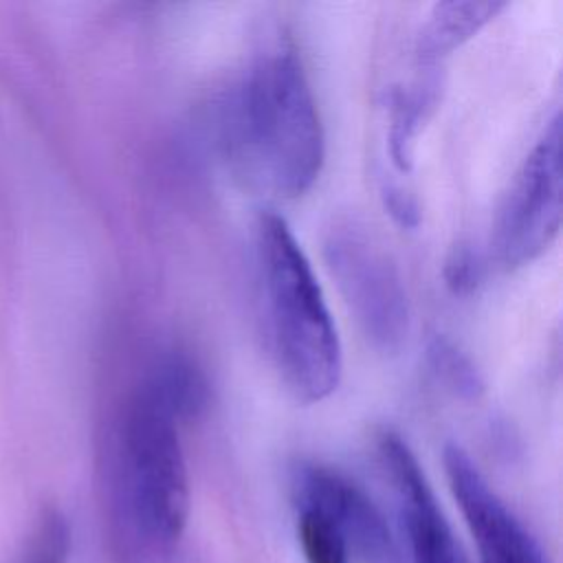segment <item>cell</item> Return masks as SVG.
Returning a JSON list of instances; mask_svg holds the SVG:
<instances>
[{"mask_svg": "<svg viewBox=\"0 0 563 563\" xmlns=\"http://www.w3.org/2000/svg\"><path fill=\"white\" fill-rule=\"evenodd\" d=\"M73 530L66 515L51 506L44 508L24 537L13 563H68Z\"/></svg>", "mask_w": 563, "mask_h": 563, "instance_id": "cell-12", "label": "cell"}, {"mask_svg": "<svg viewBox=\"0 0 563 563\" xmlns=\"http://www.w3.org/2000/svg\"><path fill=\"white\" fill-rule=\"evenodd\" d=\"M292 495L295 504L321 510L365 563H400L383 512L347 475L325 464L303 462L292 473Z\"/></svg>", "mask_w": 563, "mask_h": 563, "instance_id": "cell-8", "label": "cell"}, {"mask_svg": "<svg viewBox=\"0 0 563 563\" xmlns=\"http://www.w3.org/2000/svg\"><path fill=\"white\" fill-rule=\"evenodd\" d=\"M297 537L306 563H347L350 548L339 528L314 506L297 504Z\"/></svg>", "mask_w": 563, "mask_h": 563, "instance_id": "cell-14", "label": "cell"}, {"mask_svg": "<svg viewBox=\"0 0 563 563\" xmlns=\"http://www.w3.org/2000/svg\"><path fill=\"white\" fill-rule=\"evenodd\" d=\"M178 420L141 385L114 422L103 464L110 552L119 563H158L189 517V475Z\"/></svg>", "mask_w": 563, "mask_h": 563, "instance_id": "cell-2", "label": "cell"}, {"mask_svg": "<svg viewBox=\"0 0 563 563\" xmlns=\"http://www.w3.org/2000/svg\"><path fill=\"white\" fill-rule=\"evenodd\" d=\"M385 202H387L391 216H394L398 222H402V224H416V220H418V207H416L413 196H411L405 187H400V185H396V183L389 185V187H385Z\"/></svg>", "mask_w": 563, "mask_h": 563, "instance_id": "cell-16", "label": "cell"}, {"mask_svg": "<svg viewBox=\"0 0 563 563\" xmlns=\"http://www.w3.org/2000/svg\"><path fill=\"white\" fill-rule=\"evenodd\" d=\"M141 387L178 422L196 420L209 405V380L205 369L196 358L180 350L161 354Z\"/></svg>", "mask_w": 563, "mask_h": 563, "instance_id": "cell-11", "label": "cell"}, {"mask_svg": "<svg viewBox=\"0 0 563 563\" xmlns=\"http://www.w3.org/2000/svg\"><path fill=\"white\" fill-rule=\"evenodd\" d=\"M449 488L479 552V563H550L537 537L490 488L460 444L444 446Z\"/></svg>", "mask_w": 563, "mask_h": 563, "instance_id": "cell-6", "label": "cell"}, {"mask_svg": "<svg viewBox=\"0 0 563 563\" xmlns=\"http://www.w3.org/2000/svg\"><path fill=\"white\" fill-rule=\"evenodd\" d=\"M427 361L433 376L455 396L473 400L484 391V380L475 363L449 336H431L427 345Z\"/></svg>", "mask_w": 563, "mask_h": 563, "instance_id": "cell-13", "label": "cell"}, {"mask_svg": "<svg viewBox=\"0 0 563 563\" xmlns=\"http://www.w3.org/2000/svg\"><path fill=\"white\" fill-rule=\"evenodd\" d=\"M418 70L411 81L396 84L387 92V154L400 174L411 169L418 139L440 103L438 68Z\"/></svg>", "mask_w": 563, "mask_h": 563, "instance_id": "cell-9", "label": "cell"}, {"mask_svg": "<svg viewBox=\"0 0 563 563\" xmlns=\"http://www.w3.org/2000/svg\"><path fill=\"white\" fill-rule=\"evenodd\" d=\"M482 264L468 244H457L444 262V284L453 295H468L477 288Z\"/></svg>", "mask_w": 563, "mask_h": 563, "instance_id": "cell-15", "label": "cell"}, {"mask_svg": "<svg viewBox=\"0 0 563 563\" xmlns=\"http://www.w3.org/2000/svg\"><path fill=\"white\" fill-rule=\"evenodd\" d=\"M222 145L253 185L297 198L319 178L325 132L297 46L286 33L266 40L222 103Z\"/></svg>", "mask_w": 563, "mask_h": 563, "instance_id": "cell-1", "label": "cell"}, {"mask_svg": "<svg viewBox=\"0 0 563 563\" xmlns=\"http://www.w3.org/2000/svg\"><path fill=\"white\" fill-rule=\"evenodd\" d=\"M504 7V2L490 0H449L433 4L416 35L413 53L418 68H438V64L477 35Z\"/></svg>", "mask_w": 563, "mask_h": 563, "instance_id": "cell-10", "label": "cell"}, {"mask_svg": "<svg viewBox=\"0 0 563 563\" xmlns=\"http://www.w3.org/2000/svg\"><path fill=\"white\" fill-rule=\"evenodd\" d=\"M385 477L396 497L413 563H468L409 444L391 429L376 438Z\"/></svg>", "mask_w": 563, "mask_h": 563, "instance_id": "cell-7", "label": "cell"}, {"mask_svg": "<svg viewBox=\"0 0 563 563\" xmlns=\"http://www.w3.org/2000/svg\"><path fill=\"white\" fill-rule=\"evenodd\" d=\"M255 273L271 358L301 402L325 400L343 374V347L314 268L288 222L262 211L253 235Z\"/></svg>", "mask_w": 563, "mask_h": 563, "instance_id": "cell-3", "label": "cell"}, {"mask_svg": "<svg viewBox=\"0 0 563 563\" xmlns=\"http://www.w3.org/2000/svg\"><path fill=\"white\" fill-rule=\"evenodd\" d=\"M561 117L543 125L515 172L497 211L493 246L504 268H519L543 255L561 227Z\"/></svg>", "mask_w": 563, "mask_h": 563, "instance_id": "cell-5", "label": "cell"}, {"mask_svg": "<svg viewBox=\"0 0 563 563\" xmlns=\"http://www.w3.org/2000/svg\"><path fill=\"white\" fill-rule=\"evenodd\" d=\"M325 264L367 341L394 352L409 332V299L402 275L383 244L358 222L328 229Z\"/></svg>", "mask_w": 563, "mask_h": 563, "instance_id": "cell-4", "label": "cell"}]
</instances>
